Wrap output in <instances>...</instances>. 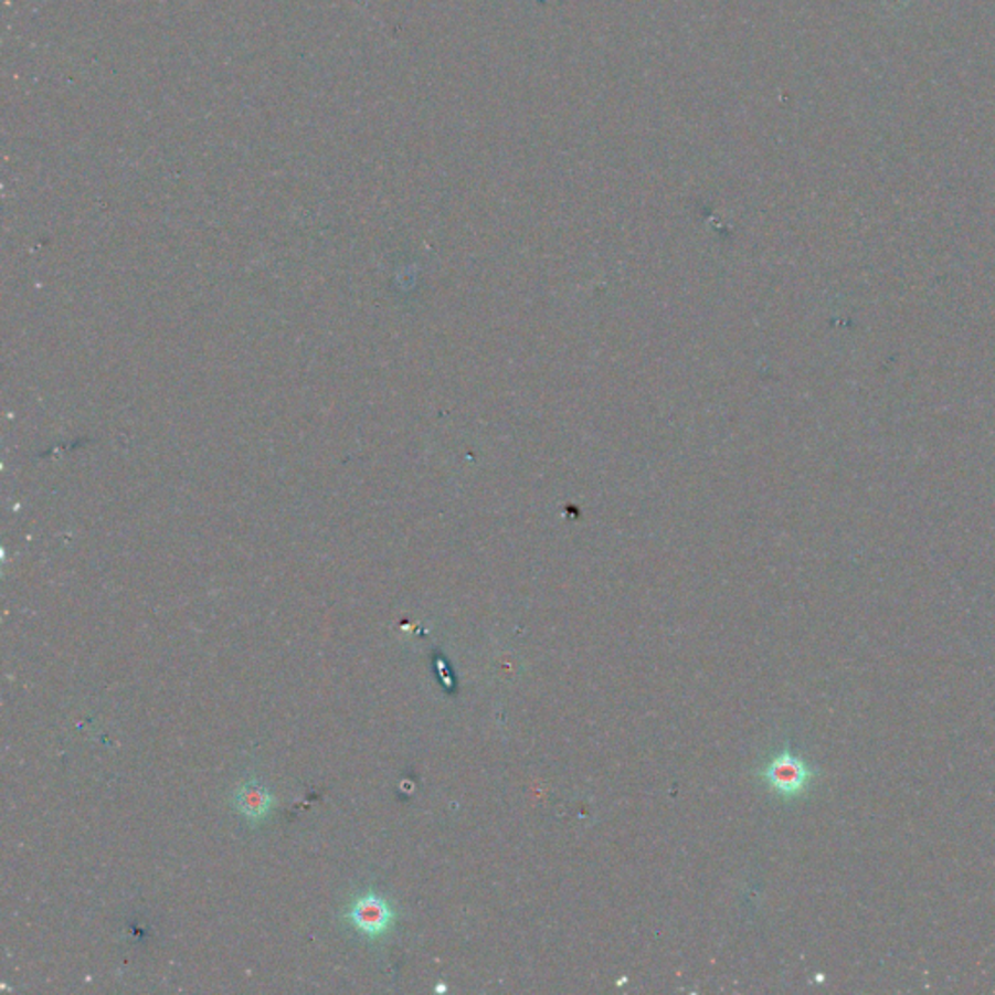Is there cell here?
Listing matches in <instances>:
<instances>
[{"label":"cell","instance_id":"6da1fadb","mask_svg":"<svg viewBox=\"0 0 995 995\" xmlns=\"http://www.w3.org/2000/svg\"><path fill=\"white\" fill-rule=\"evenodd\" d=\"M766 782L782 795H800L809 787L813 770L790 751L777 754L764 770Z\"/></svg>","mask_w":995,"mask_h":995},{"label":"cell","instance_id":"7a4b0ae2","mask_svg":"<svg viewBox=\"0 0 995 995\" xmlns=\"http://www.w3.org/2000/svg\"><path fill=\"white\" fill-rule=\"evenodd\" d=\"M348 922L366 935H381L389 930L393 922V910L385 900L368 895L364 899L357 900L347 914Z\"/></svg>","mask_w":995,"mask_h":995},{"label":"cell","instance_id":"3957f363","mask_svg":"<svg viewBox=\"0 0 995 995\" xmlns=\"http://www.w3.org/2000/svg\"><path fill=\"white\" fill-rule=\"evenodd\" d=\"M273 802H275L273 795L257 782H247V784L240 785L237 792H235V807L245 817L252 818V821H261V818L267 817L268 813H271V807H273Z\"/></svg>","mask_w":995,"mask_h":995}]
</instances>
